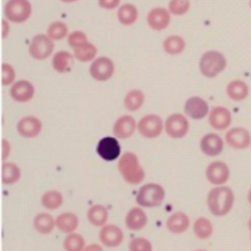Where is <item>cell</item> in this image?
<instances>
[{
    "instance_id": "cell-1",
    "label": "cell",
    "mask_w": 251,
    "mask_h": 251,
    "mask_svg": "<svg viewBox=\"0 0 251 251\" xmlns=\"http://www.w3.org/2000/svg\"><path fill=\"white\" fill-rule=\"evenodd\" d=\"M234 202V195L230 188L226 186L214 188L209 192L207 203L211 214L223 217L230 212Z\"/></svg>"
},
{
    "instance_id": "cell-2",
    "label": "cell",
    "mask_w": 251,
    "mask_h": 251,
    "mask_svg": "<svg viewBox=\"0 0 251 251\" xmlns=\"http://www.w3.org/2000/svg\"><path fill=\"white\" fill-rule=\"evenodd\" d=\"M118 169L125 180L130 184H139L145 179V172L139 164L137 156L133 152H126L121 157Z\"/></svg>"
},
{
    "instance_id": "cell-3",
    "label": "cell",
    "mask_w": 251,
    "mask_h": 251,
    "mask_svg": "<svg viewBox=\"0 0 251 251\" xmlns=\"http://www.w3.org/2000/svg\"><path fill=\"white\" fill-rule=\"evenodd\" d=\"M227 67V59L222 52L209 50L204 52L200 59L201 74L207 78H214L223 73Z\"/></svg>"
},
{
    "instance_id": "cell-4",
    "label": "cell",
    "mask_w": 251,
    "mask_h": 251,
    "mask_svg": "<svg viewBox=\"0 0 251 251\" xmlns=\"http://www.w3.org/2000/svg\"><path fill=\"white\" fill-rule=\"evenodd\" d=\"M165 198V192L161 185L148 183L139 189L136 196L139 205L146 208H153L162 203Z\"/></svg>"
},
{
    "instance_id": "cell-5",
    "label": "cell",
    "mask_w": 251,
    "mask_h": 251,
    "mask_svg": "<svg viewBox=\"0 0 251 251\" xmlns=\"http://www.w3.org/2000/svg\"><path fill=\"white\" fill-rule=\"evenodd\" d=\"M5 14L13 23H23L31 14V5L28 0H9L5 5Z\"/></svg>"
},
{
    "instance_id": "cell-6",
    "label": "cell",
    "mask_w": 251,
    "mask_h": 251,
    "mask_svg": "<svg viewBox=\"0 0 251 251\" xmlns=\"http://www.w3.org/2000/svg\"><path fill=\"white\" fill-rule=\"evenodd\" d=\"M139 133L147 139H155L162 133L163 121L161 117L154 114L146 115L138 124Z\"/></svg>"
},
{
    "instance_id": "cell-7",
    "label": "cell",
    "mask_w": 251,
    "mask_h": 251,
    "mask_svg": "<svg viewBox=\"0 0 251 251\" xmlns=\"http://www.w3.org/2000/svg\"><path fill=\"white\" fill-rule=\"evenodd\" d=\"M189 129V122L182 114H172L166 120V132L173 139H181L184 137L187 134Z\"/></svg>"
},
{
    "instance_id": "cell-8",
    "label": "cell",
    "mask_w": 251,
    "mask_h": 251,
    "mask_svg": "<svg viewBox=\"0 0 251 251\" xmlns=\"http://www.w3.org/2000/svg\"><path fill=\"white\" fill-rule=\"evenodd\" d=\"M53 48V42L49 37L45 35H38L32 40L29 52L36 59L44 60L51 55Z\"/></svg>"
},
{
    "instance_id": "cell-9",
    "label": "cell",
    "mask_w": 251,
    "mask_h": 251,
    "mask_svg": "<svg viewBox=\"0 0 251 251\" xmlns=\"http://www.w3.org/2000/svg\"><path fill=\"white\" fill-rule=\"evenodd\" d=\"M114 71V64L106 57H101L95 60L90 67L92 77L98 81H105L111 78Z\"/></svg>"
},
{
    "instance_id": "cell-10",
    "label": "cell",
    "mask_w": 251,
    "mask_h": 251,
    "mask_svg": "<svg viewBox=\"0 0 251 251\" xmlns=\"http://www.w3.org/2000/svg\"><path fill=\"white\" fill-rule=\"evenodd\" d=\"M97 152L105 161H114L120 156L121 148L115 138L108 136L102 138L98 142Z\"/></svg>"
},
{
    "instance_id": "cell-11",
    "label": "cell",
    "mask_w": 251,
    "mask_h": 251,
    "mask_svg": "<svg viewBox=\"0 0 251 251\" xmlns=\"http://www.w3.org/2000/svg\"><path fill=\"white\" fill-rule=\"evenodd\" d=\"M226 141L229 146L235 149H246L251 145V136L243 127H234L227 132Z\"/></svg>"
},
{
    "instance_id": "cell-12",
    "label": "cell",
    "mask_w": 251,
    "mask_h": 251,
    "mask_svg": "<svg viewBox=\"0 0 251 251\" xmlns=\"http://www.w3.org/2000/svg\"><path fill=\"white\" fill-rule=\"evenodd\" d=\"M205 175L210 183L214 185H222L228 180L230 171L227 164L217 161L208 166Z\"/></svg>"
},
{
    "instance_id": "cell-13",
    "label": "cell",
    "mask_w": 251,
    "mask_h": 251,
    "mask_svg": "<svg viewBox=\"0 0 251 251\" xmlns=\"http://www.w3.org/2000/svg\"><path fill=\"white\" fill-rule=\"evenodd\" d=\"M209 108L205 100L200 97H192L186 100L184 112L193 120H202L208 114Z\"/></svg>"
},
{
    "instance_id": "cell-14",
    "label": "cell",
    "mask_w": 251,
    "mask_h": 251,
    "mask_svg": "<svg viewBox=\"0 0 251 251\" xmlns=\"http://www.w3.org/2000/svg\"><path fill=\"white\" fill-rule=\"evenodd\" d=\"M100 240L105 246L115 248L123 242L124 239L123 230L114 225L104 226L100 232Z\"/></svg>"
},
{
    "instance_id": "cell-15",
    "label": "cell",
    "mask_w": 251,
    "mask_h": 251,
    "mask_svg": "<svg viewBox=\"0 0 251 251\" xmlns=\"http://www.w3.org/2000/svg\"><path fill=\"white\" fill-rule=\"evenodd\" d=\"M201 151L209 157L217 156L223 151L224 143L223 139L215 133H208L201 139L200 143Z\"/></svg>"
},
{
    "instance_id": "cell-16",
    "label": "cell",
    "mask_w": 251,
    "mask_h": 251,
    "mask_svg": "<svg viewBox=\"0 0 251 251\" xmlns=\"http://www.w3.org/2000/svg\"><path fill=\"white\" fill-rule=\"evenodd\" d=\"M231 114L224 107L218 106L213 108L208 117L210 126L217 130H226L231 123Z\"/></svg>"
},
{
    "instance_id": "cell-17",
    "label": "cell",
    "mask_w": 251,
    "mask_h": 251,
    "mask_svg": "<svg viewBox=\"0 0 251 251\" xmlns=\"http://www.w3.org/2000/svg\"><path fill=\"white\" fill-rule=\"evenodd\" d=\"M42 130V122L34 117H25L17 124V131L25 138H35Z\"/></svg>"
},
{
    "instance_id": "cell-18",
    "label": "cell",
    "mask_w": 251,
    "mask_h": 251,
    "mask_svg": "<svg viewBox=\"0 0 251 251\" xmlns=\"http://www.w3.org/2000/svg\"><path fill=\"white\" fill-rule=\"evenodd\" d=\"M170 12L164 8H153L148 16L150 27L157 31H161L168 27L170 23Z\"/></svg>"
},
{
    "instance_id": "cell-19",
    "label": "cell",
    "mask_w": 251,
    "mask_h": 251,
    "mask_svg": "<svg viewBox=\"0 0 251 251\" xmlns=\"http://www.w3.org/2000/svg\"><path fill=\"white\" fill-rule=\"evenodd\" d=\"M136 121L130 116H123L114 123L113 133L119 139H126L130 137L136 130Z\"/></svg>"
},
{
    "instance_id": "cell-20",
    "label": "cell",
    "mask_w": 251,
    "mask_h": 251,
    "mask_svg": "<svg viewBox=\"0 0 251 251\" xmlns=\"http://www.w3.org/2000/svg\"><path fill=\"white\" fill-rule=\"evenodd\" d=\"M34 87L27 80H20L13 85L11 89V97L16 101L25 102L30 100L34 95Z\"/></svg>"
},
{
    "instance_id": "cell-21",
    "label": "cell",
    "mask_w": 251,
    "mask_h": 251,
    "mask_svg": "<svg viewBox=\"0 0 251 251\" xmlns=\"http://www.w3.org/2000/svg\"><path fill=\"white\" fill-rule=\"evenodd\" d=\"M148 223V217L140 208L135 207L127 213L126 217V224L127 228L131 230H139L143 228Z\"/></svg>"
},
{
    "instance_id": "cell-22",
    "label": "cell",
    "mask_w": 251,
    "mask_h": 251,
    "mask_svg": "<svg viewBox=\"0 0 251 251\" xmlns=\"http://www.w3.org/2000/svg\"><path fill=\"white\" fill-rule=\"evenodd\" d=\"M189 226V219L183 212L172 214L167 221V227L171 233L180 234L187 230Z\"/></svg>"
},
{
    "instance_id": "cell-23",
    "label": "cell",
    "mask_w": 251,
    "mask_h": 251,
    "mask_svg": "<svg viewBox=\"0 0 251 251\" xmlns=\"http://www.w3.org/2000/svg\"><path fill=\"white\" fill-rule=\"evenodd\" d=\"M226 93L232 100L242 101L248 97L249 89L245 82L241 80H234L227 84Z\"/></svg>"
},
{
    "instance_id": "cell-24",
    "label": "cell",
    "mask_w": 251,
    "mask_h": 251,
    "mask_svg": "<svg viewBox=\"0 0 251 251\" xmlns=\"http://www.w3.org/2000/svg\"><path fill=\"white\" fill-rule=\"evenodd\" d=\"M79 220L73 213L67 212L58 216L55 220V225L61 231L71 233L78 226Z\"/></svg>"
},
{
    "instance_id": "cell-25",
    "label": "cell",
    "mask_w": 251,
    "mask_h": 251,
    "mask_svg": "<svg viewBox=\"0 0 251 251\" xmlns=\"http://www.w3.org/2000/svg\"><path fill=\"white\" fill-rule=\"evenodd\" d=\"M186 43L180 36L173 35L169 36L163 43L164 50L169 55H177L182 53L186 49Z\"/></svg>"
},
{
    "instance_id": "cell-26",
    "label": "cell",
    "mask_w": 251,
    "mask_h": 251,
    "mask_svg": "<svg viewBox=\"0 0 251 251\" xmlns=\"http://www.w3.org/2000/svg\"><path fill=\"white\" fill-rule=\"evenodd\" d=\"M108 212L102 205H95L89 208L87 212V219L89 223L97 227L103 226L108 220Z\"/></svg>"
},
{
    "instance_id": "cell-27",
    "label": "cell",
    "mask_w": 251,
    "mask_h": 251,
    "mask_svg": "<svg viewBox=\"0 0 251 251\" xmlns=\"http://www.w3.org/2000/svg\"><path fill=\"white\" fill-rule=\"evenodd\" d=\"M33 226L41 234H48L53 230L55 221L50 214L41 213L35 217Z\"/></svg>"
},
{
    "instance_id": "cell-28",
    "label": "cell",
    "mask_w": 251,
    "mask_h": 251,
    "mask_svg": "<svg viewBox=\"0 0 251 251\" xmlns=\"http://www.w3.org/2000/svg\"><path fill=\"white\" fill-rule=\"evenodd\" d=\"M21 171L14 163H3L2 167V180L4 184H13L20 180Z\"/></svg>"
},
{
    "instance_id": "cell-29",
    "label": "cell",
    "mask_w": 251,
    "mask_h": 251,
    "mask_svg": "<svg viewBox=\"0 0 251 251\" xmlns=\"http://www.w3.org/2000/svg\"><path fill=\"white\" fill-rule=\"evenodd\" d=\"M73 64V58L71 54L65 51L57 52L52 59V65L58 73H63L69 71L72 64Z\"/></svg>"
},
{
    "instance_id": "cell-30",
    "label": "cell",
    "mask_w": 251,
    "mask_h": 251,
    "mask_svg": "<svg viewBox=\"0 0 251 251\" xmlns=\"http://www.w3.org/2000/svg\"><path fill=\"white\" fill-rule=\"evenodd\" d=\"M144 101L145 95L143 92L138 89H133L126 95L124 100L125 106L128 111H137L143 105Z\"/></svg>"
},
{
    "instance_id": "cell-31",
    "label": "cell",
    "mask_w": 251,
    "mask_h": 251,
    "mask_svg": "<svg viewBox=\"0 0 251 251\" xmlns=\"http://www.w3.org/2000/svg\"><path fill=\"white\" fill-rule=\"evenodd\" d=\"M138 11L136 7L131 4H125L118 11V19L124 25H130L136 22Z\"/></svg>"
},
{
    "instance_id": "cell-32",
    "label": "cell",
    "mask_w": 251,
    "mask_h": 251,
    "mask_svg": "<svg viewBox=\"0 0 251 251\" xmlns=\"http://www.w3.org/2000/svg\"><path fill=\"white\" fill-rule=\"evenodd\" d=\"M194 232L199 239H208L213 233L212 224L208 219L200 217L195 222Z\"/></svg>"
},
{
    "instance_id": "cell-33",
    "label": "cell",
    "mask_w": 251,
    "mask_h": 251,
    "mask_svg": "<svg viewBox=\"0 0 251 251\" xmlns=\"http://www.w3.org/2000/svg\"><path fill=\"white\" fill-rule=\"evenodd\" d=\"M42 203L43 206L48 209H57L62 205V195L58 191H49V192L44 194L42 196Z\"/></svg>"
},
{
    "instance_id": "cell-34",
    "label": "cell",
    "mask_w": 251,
    "mask_h": 251,
    "mask_svg": "<svg viewBox=\"0 0 251 251\" xmlns=\"http://www.w3.org/2000/svg\"><path fill=\"white\" fill-rule=\"evenodd\" d=\"M75 58L82 62L92 61L97 54V49L92 44L86 43L77 48H73Z\"/></svg>"
},
{
    "instance_id": "cell-35",
    "label": "cell",
    "mask_w": 251,
    "mask_h": 251,
    "mask_svg": "<svg viewBox=\"0 0 251 251\" xmlns=\"http://www.w3.org/2000/svg\"><path fill=\"white\" fill-rule=\"evenodd\" d=\"M85 246V240L81 235L71 233L64 242V248L67 251H80Z\"/></svg>"
},
{
    "instance_id": "cell-36",
    "label": "cell",
    "mask_w": 251,
    "mask_h": 251,
    "mask_svg": "<svg viewBox=\"0 0 251 251\" xmlns=\"http://www.w3.org/2000/svg\"><path fill=\"white\" fill-rule=\"evenodd\" d=\"M190 0H170L169 11L175 16H183L190 9Z\"/></svg>"
},
{
    "instance_id": "cell-37",
    "label": "cell",
    "mask_w": 251,
    "mask_h": 251,
    "mask_svg": "<svg viewBox=\"0 0 251 251\" xmlns=\"http://www.w3.org/2000/svg\"><path fill=\"white\" fill-rule=\"evenodd\" d=\"M68 33V29L64 23L55 22L50 25L48 30V36L53 40H60L64 39Z\"/></svg>"
},
{
    "instance_id": "cell-38",
    "label": "cell",
    "mask_w": 251,
    "mask_h": 251,
    "mask_svg": "<svg viewBox=\"0 0 251 251\" xmlns=\"http://www.w3.org/2000/svg\"><path fill=\"white\" fill-rule=\"evenodd\" d=\"M129 250L131 251H152V245L145 238H136L129 244Z\"/></svg>"
},
{
    "instance_id": "cell-39",
    "label": "cell",
    "mask_w": 251,
    "mask_h": 251,
    "mask_svg": "<svg viewBox=\"0 0 251 251\" xmlns=\"http://www.w3.org/2000/svg\"><path fill=\"white\" fill-rule=\"evenodd\" d=\"M69 45L73 48H77L88 43L87 37L83 32L76 31L71 33L68 38Z\"/></svg>"
},
{
    "instance_id": "cell-40",
    "label": "cell",
    "mask_w": 251,
    "mask_h": 251,
    "mask_svg": "<svg viewBox=\"0 0 251 251\" xmlns=\"http://www.w3.org/2000/svg\"><path fill=\"white\" fill-rule=\"evenodd\" d=\"M15 79V72L9 64H2V85H10Z\"/></svg>"
},
{
    "instance_id": "cell-41",
    "label": "cell",
    "mask_w": 251,
    "mask_h": 251,
    "mask_svg": "<svg viewBox=\"0 0 251 251\" xmlns=\"http://www.w3.org/2000/svg\"><path fill=\"white\" fill-rule=\"evenodd\" d=\"M120 0H99V5L101 8L105 9H114L120 4Z\"/></svg>"
},
{
    "instance_id": "cell-42",
    "label": "cell",
    "mask_w": 251,
    "mask_h": 251,
    "mask_svg": "<svg viewBox=\"0 0 251 251\" xmlns=\"http://www.w3.org/2000/svg\"><path fill=\"white\" fill-rule=\"evenodd\" d=\"M10 150H11V147H10L9 143L7 141H2V159L5 160V158H8V155L10 153Z\"/></svg>"
},
{
    "instance_id": "cell-43",
    "label": "cell",
    "mask_w": 251,
    "mask_h": 251,
    "mask_svg": "<svg viewBox=\"0 0 251 251\" xmlns=\"http://www.w3.org/2000/svg\"><path fill=\"white\" fill-rule=\"evenodd\" d=\"M61 1L64 2H75L77 0H61Z\"/></svg>"
},
{
    "instance_id": "cell-44",
    "label": "cell",
    "mask_w": 251,
    "mask_h": 251,
    "mask_svg": "<svg viewBox=\"0 0 251 251\" xmlns=\"http://www.w3.org/2000/svg\"><path fill=\"white\" fill-rule=\"evenodd\" d=\"M248 201H249L250 203L251 204V189L248 193Z\"/></svg>"
},
{
    "instance_id": "cell-45",
    "label": "cell",
    "mask_w": 251,
    "mask_h": 251,
    "mask_svg": "<svg viewBox=\"0 0 251 251\" xmlns=\"http://www.w3.org/2000/svg\"><path fill=\"white\" fill-rule=\"evenodd\" d=\"M249 227H250V230H251V220H250V222H249Z\"/></svg>"
},
{
    "instance_id": "cell-46",
    "label": "cell",
    "mask_w": 251,
    "mask_h": 251,
    "mask_svg": "<svg viewBox=\"0 0 251 251\" xmlns=\"http://www.w3.org/2000/svg\"><path fill=\"white\" fill-rule=\"evenodd\" d=\"M250 7H251V0H250Z\"/></svg>"
}]
</instances>
